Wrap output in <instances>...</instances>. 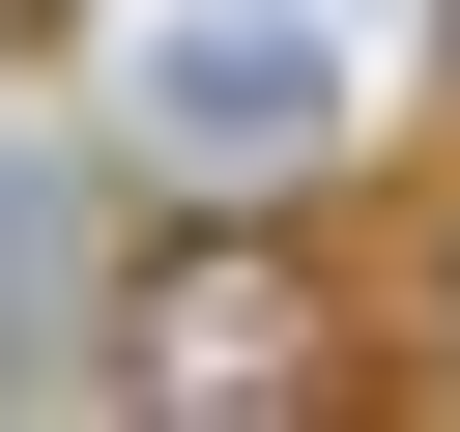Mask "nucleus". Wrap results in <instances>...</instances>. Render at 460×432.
Returning <instances> with one entry per match:
<instances>
[{
    "label": "nucleus",
    "instance_id": "1",
    "mask_svg": "<svg viewBox=\"0 0 460 432\" xmlns=\"http://www.w3.org/2000/svg\"><path fill=\"white\" fill-rule=\"evenodd\" d=\"M144 144H172V173H288V144H316V29H288V0L144 29Z\"/></svg>",
    "mask_w": 460,
    "mask_h": 432
}]
</instances>
